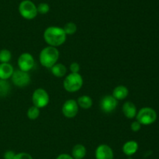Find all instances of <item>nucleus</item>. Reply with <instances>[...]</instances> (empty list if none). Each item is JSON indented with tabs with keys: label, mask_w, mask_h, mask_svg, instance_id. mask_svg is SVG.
<instances>
[{
	"label": "nucleus",
	"mask_w": 159,
	"mask_h": 159,
	"mask_svg": "<svg viewBox=\"0 0 159 159\" xmlns=\"http://www.w3.org/2000/svg\"><path fill=\"white\" fill-rule=\"evenodd\" d=\"M37 12L40 14H46L49 12L50 10V6L48 3H40L38 6H37Z\"/></svg>",
	"instance_id": "23"
},
{
	"label": "nucleus",
	"mask_w": 159,
	"mask_h": 159,
	"mask_svg": "<svg viewBox=\"0 0 159 159\" xmlns=\"http://www.w3.org/2000/svg\"><path fill=\"white\" fill-rule=\"evenodd\" d=\"M14 159H34L32 156L26 152H20L16 154Z\"/></svg>",
	"instance_id": "24"
},
{
	"label": "nucleus",
	"mask_w": 159,
	"mask_h": 159,
	"mask_svg": "<svg viewBox=\"0 0 159 159\" xmlns=\"http://www.w3.org/2000/svg\"><path fill=\"white\" fill-rule=\"evenodd\" d=\"M13 72V67L9 62L0 63V79L8 80L12 76Z\"/></svg>",
	"instance_id": "14"
},
{
	"label": "nucleus",
	"mask_w": 159,
	"mask_h": 159,
	"mask_svg": "<svg viewBox=\"0 0 159 159\" xmlns=\"http://www.w3.org/2000/svg\"><path fill=\"white\" fill-rule=\"evenodd\" d=\"M83 84V79L79 73H71L64 80L63 85L68 92H76L80 90Z\"/></svg>",
	"instance_id": "3"
},
{
	"label": "nucleus",
	"mask_w": 159,
	"mask_h": 159,
	"mask_svg": "<svg viewBox=\"0 0 159 159\" xmlns=\"http://www.w3.org/2000/svg\"><path fill=\"white\" fill-rule=\"evenodd\" d=\"M66 37L67 34L64 29L59 26H49L43 33V38L49 46L57 47L63 45Z\"/></svg>",
	"instance_id": "1"
},
{
	"label": "nucleus",
	"mask_w": 159,
	"mask_h": 159,
	"mask_svg": "<svg viewBox=\"0 0 159 159\" xmlns=\"http://www.w3.org/2000/svg\"><path fill=\"white\" fill-rule=\"evenodd\" d=\"M35 65V61L31 54L28 52L23 53L18 59V66L20 70L25 72H29Z\"/></svg>",
	"instance_id": "8"
},
{
	"label": "nucleus",
	"mask_w": 159,
	"mask_h": 159,
	"mask_svg": "<svg viewBox=\"0 0 159 159\" xmlns=\"http://www.w3.org/2000/svg\"><path fill=\"white\" fill-rule=\"evenodd\" d=\"M59 59V51L56 47L48 46L40 53V62L46 68H51Z\"/></svg>",
	"instance_id": "2"
},
{
	"label": "nucleus",
	"mask_w": 159,
	"mask_h": 159,
	"mask_svg": "<svg viewBox=\"0 0 159 159\" xmlns=\"http://www.w3.org/2000/svg\"><path fill=\"white\" fill-rule=\"evenodd\" d=\"M11 78L12 83L19 87H26L30 82V76L28 72L23 71L21 70H14Z\"/></svg>",
	"instance_id": "7"
},
{
	"label": "nucleus",
	"mask_w": 159,
	"mask_h": 159,
	"mask_svg": "<svg viewBox=\"0 0 159 159\" xmlns=\"http://www.w3.org/2000/svg\"><path fill=\"white\" fill-rule=\"evenodd\" d=\"M138 143L135 140H129L127 141L123 146V152L127 156H132L138 151Z\"/></svg>",
	"instance_id": "12"
},
{
	"label": "nucleus",
	"mask_w": 159,
	"mask_h": 159,
	"mask_svg": "<svg viewBox=\"0 0 159 159\" xmlns=\"http://www.w3.org/2000/svg\"><path fill=\"white\" fill-rule=\"evenodd\" d=\"M128 88L124 85H119L113 89V96L114 97L117 101L125 99V98L128 96Z\"/></svg>",
	"instance_id": "15"
},
{
	"label": "nucleus",
	"mask_w": 159,
	"mask_h": 159,
	"mask_svg": "<svg viewBox=\"0 0 159 159\" xmlns=\"http://www.w3.org/2000/svg\"><path fill=\"white\" fill-rule=\"evenodd\" d=\"M51 72L53 75L57 77H62L67 73V68L61 63H56L51 67Z\"/></svg>",
	"instance_id": "17"
},
{
	"label": "nucleus",
	"mask_w": 159,
	"mask_h": 159,
	"mask_svg": "<svg viewBox=\"0 0 159 159\" xmlns=\"http://www.w3.org/2000/svg\"><path fill=\"white\" fill-rule=\"evenodd\" d=\"M49 94L44 89L38 88L34 90L33 94L32 101L34 105L39 108L46 107L49 103Z\"/></svg>",
	"instance_id": "6"
},
{
	"label": "nucleus",
	"mask_w": 159,
	"mask_h": 159,
	"mask_svg": "<svg viewBox=\"0 0 159 159\" xmlns=\"http://www.w3.org/2000/svg\"><path fill=\"white\" fill-rule=\"evenodd\" d=\"M130 128H131V129L133 132H138V131H139L140 129H141V124L138 121L133 122L131 124V126H130Z\"/></svg>",
	"instance_id": "26"
},
{
	"label": "nucleus",
	"mask_w": 159,
	"mask_h": 159,
	"mask_svg": "<svg viewBox=\"0 0 159 159\" xmlns=\"http://www.w3.org/2000/svg\"><path fill=\"white\" fill-rule=\"evenodd\" d=\"M16 154L13 151H6L4 153L3 157H4V159H14Z\"/></svg>",
	"instance_id": "27"
},
{
	"label": "nucleus",
	"mask_w": 159,
	"mask_h": 159,
	"mask_svg": "<svg viewBox=\"0 0 159 159\" xmlns=\"http://www.w3.org/2000/svg\"><path fill=\"white\" fill-rule=\"evenodd\" d=\"M63 29L65 31V34H68V35H71V34H74L76 32V31H77V26L73 22H69V23H67L65 25Z\"/></svg>",
	"instance_id": "22"
},
{
	"label": "nucleus",
	"mask_w": 159,
	"mask_h": 159,
	"mask_svg": "<svg viewBox=\"0 0 159 159\" xmlns=\"http://www.w3.org/2000/svg\"><path fill=\"white\" fill-rule=\"evenodd\" d=\"M40 115V109L36 106H31L27 111V117L30 119H37Z\"/></svg>",
	"instance_id": "20"
},
{
	"label": "nucleus",
	"mask_w": 159,
	"mask_h": 159,
	"mask_svg": "<svg viewBox=\"0 0 159 159\" xmlns=\"http://www.w3.org/2000/svg\"><path fill=\"white\" fill-rule=\"evenodd\" d=\"M86 155V148L84 145L76 144L71 151V156L74 159H83Z\"/></svg>",
	"instance_id": "16"
},
{
	"label": "nucleus",
	"mask_w": 159,
	"mask_h": 159,
	"mask_svg": "<svg viewBox=\"0 0 159 159\" xmlns=\"http://www.w3.org/2000/svg\"><path fill=\"white\" fill-rule=\"evenodd\" d=\"M113 149L107 144H100L98 146L95 152L96 159H113Z\"/></svg>",
	"instance_id": "11"
},
{
	"label": "nucleus",
	"mask_w": 159,
	"mask_h": 159,
	"mask_svg": "<svg viewBox=\"0 0 159 159\" xmlns=\"http://www.w3.org/2000/svg\"><path fill=\"white\" fill-rule=\"evenodd\" d=\"M79 112V104L73 99L68 100L62 106V113L66 118H71L75 117Z\"/></svg>",
	"instance_id": "9"
},
{
	"label": "nucleus",
	"mask_w": 159,
	"mask_h": 159,
	"mask_svg": "<svg viewBox=\"0 0 159 159\" xmlns=\"http://www.w3.org/2000/svg\"><path fill=\"white\" fill-rule=\"evenodd\" d=\"M12 58L11 51L8 49H2L0 51V62L1 63H7L10 61Z\"/></svg>",
	"instance_id": "21"
},
{
	"label": "nucleus",
	"mask_w": 159,
	"mask_h": 159,
	"mask_svg": "<svg viewBox=\"0 0 159 159\" xmlns=\"http://www.w3.org/2000/svg\"><path fill=\"white\" fill-rule=\"evenodd\" d=\"M123 112L127 118H134L137 115V108L131 101H127L123 105Z\"/></svg>",
	"instance_id": "13"
},
{
	"label": "nucleus",
	"mask_w": 159,
	"mask_h": 159,
	"mask_svg": "<svg viewBox=\"0 0 159 159\" xmlns=\"http://www.w3.org/2000/svg\"><path fill=\"white\" fill-rule=\"evenodd\" d=\"M70 70L71 73H79L80 70V65L78 62H72L70 65Z\"/></svg>",
	"instance_id": "25"
},
{
	"label": "nucleus",
	"mask_w": 159,
	"mask_h": 159,
	"mask_svg": "<svg viewBox=\"0 0 159 159\" xmlns=\"http://www.w3.org/2000/svg\"><path fill=\"white\" fill-rule=\"evenodd\" d=\"M77 103L79 106H80L82 108L88 109L91 108L92 105H93V100L88 95H82V96L79 97L77 101Z\"/></svg>",
	"instance_id": "18"
},
{
	"label": "nucleus",
	"mask_w": 159,
	"mask_h": 159,
	"mask_svg": "<svg viewBox=\"0 0 159 159\" xmlns=\"http://www.w3.org/2000/svg\"><path fill=\"white\" fill-rule=\"evenodd\" d=\"M118 101L113 95H107L101 100L100 107L102 112L110 113L116 109Z\"/></svg>",
	"instance_id": "10"
},
{
	"label": "nucleus",
	"mask_w": 159,
	"mask_h": 159,
	"mask_svg": "<svg viewBox=\"0 0 159 159\" xmlns=\"http://www.w3.org/2000/svg\"><path fill=\"white\" fill-rule=\"evenodd\" d=\"M137 121L141 125L148 126L155 123L157 119V113L155 109L149 107H144L140 109L137 113Z\"/></svg>",
	"instance_id": "4"
},
{
	"label": "nucleus",
	"mask_w": 159,
	"mask_h": 159,
	"mask_svg": "<svg viewBox=\"0 0 159 159\" xmlns=\"http://www.w3.org/2000/svg\"><path fill=\"white\" fill-rule=\"evenodd\" d=\"M10 84L7 80L0 79V97H5L10 91Z\"/></svg>",
	"instance_id": "19"
},
{
	"label": "nucleus",
	"mask_w": 159,
	"mask_h": 159,
	"mask_svg": "<svg viewBox=\"0 0 159 159\" xmlns=\"http://www.w3.org/2000/svg\"><path fill=\"white\" fill-rule=\"evenodd\" d=\"M56 159H74V158H73L72 156L70 155V154H59L58 156H57V158H56Z\"/></svg>",
	"instance_id": "28"
},
{
	"label": "nucleus",
	"mask_w": 159,
	"mask_h": 159,
	"mask_svg": "<svg viewBox=\"0 0 159 159\" xmlns=\"http://www.w3.org/2000/svg\"><path fill=\"white\" fill-rule=\"evenodd\" d=\"M19 12L20 15L26 20H33L38 13L37 6L30 0L22 1L19 6Z\"/></svg>",
	"instance_id": "5"
}]
</instances>
